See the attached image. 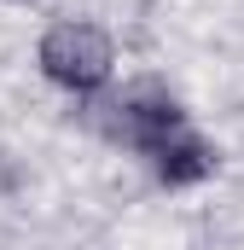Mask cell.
<instances>
[{
	"instance_id": "obj_3",
	"label": "cell",
	"mask_w": 244,
	"mask_h": 250,
	"mask_svg": "<svg viewBox=\"0 0 244 250\" xmlns=\"http://www.w3.org/2000/svg\"><path fill=\"white\" fill-rule=\"evenodd\" d=\"M145 163H151V175H157L169 192L203 187V181H215V175H221V151H215V140H203L192 123L175 128L169 140H157V146L145 151Z\"/></svg>"
},
{
	"instance_id": "obj_1",
	"label": "cell",
	"mask_w": 244,
	"mask_h": 250,
	"mask_svg": "<svg viewBox=\"0 0 244 250\" xmlns=\"http://www.w3.org/2000/svg\"><path fill=\"white\" fill-rule=\"evenodd\" d=\"M35 64H41V76L53 87H64L70 99H99L111 87V70H117V41L93 18H59V23L41 29Z\"/></svg>"
},
{
	"instance_id": "obj_4",
	"label": "cell",
	"mask_w": 244,
	"mask_h": 250,
	"mask_svg": "<svg viewBox=\"0 0 244 250\" xmlns=\"http://www.w3.org/2000/svg\"><path fill=\"white\" fill-rule=\"evenodd\" d=\"M12 187V163H6V151H0V192Z\"/></svg>"
},
{
	"instance_id": "obj_2",
	"label": "cell",
	"mask_w": 244,
	"mask_h": 250,
	"mask_svg": "<svg viewBox=\"0 0 244 250\" xmlns=\"http://www.w3.org/2000/svg\"><path fill=\"white\" fill-rule=\"evenodd\" d=\"M87 117H93V128H99L105 140L128 146L134 157H145L157 140H169L175 128H186V123H192L181 99H175V93H163V87H151V82L128 87L122 99H105V105H93Z\"/></svg>"
}]
</instances>
